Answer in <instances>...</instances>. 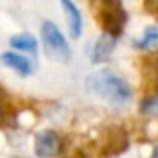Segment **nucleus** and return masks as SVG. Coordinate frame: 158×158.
<instances>
[{"instance_id": "f257e3e1", "label": "nucleus", "mask_w": 158, "mask_h": 158, "mask_svg": "<svg viewBox=\"0 0 158 158\" xmlns=\"http://www.w3.org/2000/svg\"><path fill=\"white\" fill-rule=\"evenodd\" d=\"M88 88L91 89V93H95V95H99V97H102L114 104H125L132 97L130 86L119 74H115L110 69L95 71L88 78Z\"/></svg>"}, {"instance_id": "f03ea898", "label": "nucleus", "mask_w": 158, "mask_h": 158, "mask_svg": "<svg viewBox=\"0 0 158 158\" xmlns=\"http://www.w3.org/2000/svg\"><path fill=\"white\" fill-rule=\"evenodd\" d=\"M41 37H43V45H45V50L47 54L56 60V61H67L71 58V48L61 34V30L50 23V21H45L41 24Z\"/></svg>"}, {"instance_id": "7ed1b4c3", "label": "nucleus", "mask_w": 158, "mask_h": 158, "mask_svg": "<svg viewBox=\"0 0 158 158\" xmlns=\"http://www.w3.org/2000/svg\"><path fill=\"white\" fill-rule=\"evenodd\" d=\"M99 17H101V24H102L106 34H112L115 37H119L123 34L125 24H127V13L123 11V8L117 0L115 2L102 4Z\"/></svg>"}, {"instance_id": "20e7f679", "label": "nucleus", "mask_w": 158, "mask_h": 158, "mask_svg": "<svg viewBox=\"0 0 158 158\" xmlns=\"http://www.w3.org/2000/svg\"><path fill=\"white\" fill-rule=\"evenodd\" d=\"M34 151L39 158H50L56 156L61 151V139L54 130H41L35 134Z\"/></svg>"}, {"instance_id": "39448f33", "label": "nucleus", "mask_w": 158, "mask_h": 158, "mask_svg": "<svg viewBox=\"0 0 158 158\" xmlns=\"http://www.w3.org/2000/svg\"><path fill=\"white\" fill-rule=\"evenodd\" d=\"M115 43H117V37L112 35V34H102L95 45H93V50H91V61L93 63H104L110 60L114 48H115Z\"/></svg>"}, {"instance_id": "423d86ee", "label": "nucleus", "mask_w": 158, "mask_h": 158, "mask_svg": "<svg viewBox=\"0 0 158 158\" xmlns=\"http://www.w3.org/2000/svg\"><path fill=\"white\" fill-rule=\"evenodd\" d=\"M61 6H63V11H65V17H67V24H69V32L71 35L76 39L82 35V13L80 10L76 8V4L73 0H61Z\"/></svg>"}, {"instance_id": "0eeeda50", "label": "nucleus", "mask_w": 158, "mask_h": 158, "mask_svg": "<svg viewBox=\"0 0 158 158\" xmlns=\"http://www.w3.org/2000/svg\"><path fill=\"white\" fill-rule=\"evenodd\" d=\"M0 60H2V63H4V65H8L10 69H13L17 74L28 76V74L32 73V63H30L24 56L17 54V52H4Z\"/></svg>"}, {"instance_id": "6e6552de", "label": "nucleus", "mask_w": 158, "mask_h": 158, "mask_svg": "<svg viewBox=\"0 0 158 158\" xmlns=\"http://www.w3.org/2000/svg\"><path fill=\"white\" fill-rule=\"evenodd\" d=\"M10 45L17 50H23V52H30V54H35L37 52V39L32 35V34H19V35H13L10 39Z\"/></svg>"}, {"instance_id": "1a4fd4ad", "label": "nucleus", "mask_w": 158, "mask_h": 158, "mask_svg": "<svg viewBox=\"0 0 158 158\" xmlns=\"http://www.w3.org/2000/svg\"><path fill=\"white\" fill-rule=\"evenodd\" d=\"M138 48L141 50H151V52H158V28H147L143 37L136 43Z\"/></svg>"}, {"instance_id": "9d476101", "label": "nucleus", "mask_w": 158, "mask_h": 158, "mask_svg": "<svg viewBox=\"0 0 158 158\" xmlns=\"http://www.w3.org/2000/svg\"><path fill=\"white\" fill-rule=\"evenodd\" d=\"M141 114L145 115H158V95H151L147 97L141 104H139Z\"/></svg>"}, {"instance_id": "9b49d317", "label": "nucleus", "mask_w": 158, "mask_h": 158, "mask_svg": "<svg viewBox=\"0 0 158 158\" xmlns=\"http://www.w3.org/2000/svg\"><path fill=\"white\" fill-rule=\"evenodd\" d=\"M147 82H149V88L154 91V95H158V61L147 71Z\"/></svg>"}, {"instance_id": "f8f14e48", "label": "nucleus", "mask_w": 158, "mask_h": 158, "mask_svg": "<svg viewBox=\"0 0 158 158\" xmlns=\"http://www.w3.org/2000/svg\"><path fill=\"white\" fill-rule=\"evenodd\" d=\"M151 158H158V147H154V151H152V156Z\"/></svg>"}]
</instances>
